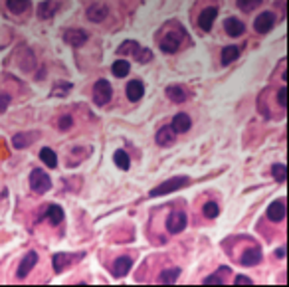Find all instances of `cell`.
Here are the masks:
<instances>
[{
	"label": "cell",
	"instance_id": "cell-1",
	"mask_svg": "<svg viewBox=\"0 0 289 287\" xmlns=\"http://www.w3.org/2000/svg\"><path fill=\"white\" fill-rule=\"evenodd\" d=\"M190 179L188 177H173L169 180H165L163 184H159L157 188L151 190V196H163V194H171V192H179L181 188L188 186Z\"/></svg>",
	"mask_w": 289,
	"mask_h": 287
},
{
	"label": "cell",
	"instance_id": "cell-2",
	"mask_svg": "<svg viewBox=\"0 0 289 287\" xmlns=\"http://www.w3.org/2000/svg\"><path fill=\"white\" fill-rule=\"evenodd\" d=\"M50 186H52V180H50V177H48L44 171H40V169L32 171V175H30V188H32L34 192L44 194V192L50 190Z\"/></svg>",
	"mask_w": 289,
	"mask_h": 287
},
{
	"label": "cell",
	"instance_id": "cell-3",
	"mask_svg": "<svg viewBox=\"0 0 289 287\" xmlns=\"http://www.w3.org/2000/svg\"><path fill=\"white\" fill-rule=\"evenodd\" d=\"M111 95H113L111 83H109L107 79H99V81L95 83V87H93V101H95L97 105H107L109 99H111Z\"/></svg>",
	"mask_w": 289,
	"mask_h": 287
},
{
	"label": "cell",
	"instance_id": "cell-4",
	"mask_svg": "<svg viewBox=\"0 0 289 287\" xmlns=\"http://www.w3.org/2000/svg\"><path fill=\"white\" fill-rule=\"evenodd\" d=\"M186 228V214L182 210H173L167 218V230L171 234H181Z\"/></svg>",
	"mask_w": 289,
	"mask_h": 287
},
{
	"label": "cell",
	"instance_id": "cell-5",
	"mask_svg": "<svg viewBox=\"0 0 289 287\" xmlns=\"http://www.w3.org/2000/svg\"><path fill=\"white\" fill-rule=\"evenodd\" d=\"M64 42L73 46V48H79L87 42V32L85 30H77V28H70L64 32Z\"/></svg>",
	"mask_w": 289,
	"mask_h": 287
},
{
	"label": "cell",
	"instance_id": "cell-6",
	"mask_svg": "<svg viewBox=\"0 0 289 287\" xmlns=\"http://www.w3.org/2000/svg\"><path fill=\"white\" fill-rule=\"evenodd\" d=\"M273 24H275V14H273V12H261V14L255 18L253 28H255V32L265 34V32H269V30L273 28Z\"/></svg>",
	"mask_w": 289,
	"mask_h": 287
},
{
	"label": "cell",
	"instance_id": "cell-7",
	"mask_svg": "<svg viewBox=\"0 0 289 287\" xmlns=\"http://www.w3.org/2000/svg\"><path fill=\"white\" fill-rule=\"evenodd\" d=\"M181 42H182V32H169V34L163 38L161 48H163V52H167V54H175V52L179 50Z\"/></svg>",
	"mask_w": 289,
	"mask_h": 287
},
{
	"label": "cell",
	"instance_id": "cell-8",
	"mask_svg": "<svg viewBox=\"0 0 289 287\" xmlns=\"http://www.w3.org/2000/svg\"><path fill=\"white\" fill-rule=\"evenodd\" d=\"M259 261H261V250H259V248H248V250H244V253L240 255V263H242V265H248V267L257 265Z\"/></svg>",
	"mask_w": 289,
	"mask_h": 287
},
{
	"label": "cell",
	"instance_id": "cell-9",
	"mask_svg": "<svg viewBox=\"0 0 289 287\" xmlns=\"http://www.w3.org/2000/svg\"><path fill=\"white\" fill-rule=\"evenodd\" d=\"M216 16H218V10H216L214 6H212V8L202 10V14H200V18H198V26H200L204 32H210V30H212V26H214Z\"/></svg>",
	"mask_w": 289,
	"mask_h": 287
},
{
	"label": "cell",
	"instance_id": "cell-10",
	"mask_svg": "<svg viewBox=\"0 0 289 287\" xmlns=\"http://www.w3.org/2000/svg\"><path fill=\"white\" fill-rule=\"evenodd\" d=\"M36 263H38V253H36V251L26 253V255L22 257L20 265H18V277H26V275L32 271V267H34Z\"/></svg>",
	"mask_w": 289,
	"mask_h": 287
},
{
	"label": "cell",
	"instance_id": "cell-11",
	"mask_svg": "<svg viewBox=\"0 0 289 287\" xmlns=\"http://www.w3.org/2000/svg\"><path fill=\"white\" fill-rule=\"evenodd\" d=\"M224 30H226L228 36L238 38V36H242V34L246 32V26H244V22L238 20V18H228V20L224 22Z\"/></svg>",
	"mask_w": 289,
	"mask_h": 287
},
{
	"label": "cell",
	"instance_id": "cell-12",
	"mask_svg": "<svg viewBox=\"0 0 289 287\" xmlns=\"http://www.w3.org/2000/svg\"><path fill=\"white\" fill-rule=\"evenodd\" d=\"M131 265H133L131 255H119V257L115 259V263H113V273H115L117 277H123V275L129 273Z\"/></svg>",
	"mask_w": 289,
	"mask_h": 287
},
{
	"label": "cell",
	"instance_id": "cell-13",
	"mask_svg": "<svg viewBox=\"0 0 289 287\" xmlns=\"http://www.w3.org/2000/svg\"><path fill=\"white\" fill-rule=\"evenodd\" d=\"M143 93H144V85H143L141 79H131L127 83V97H129V101H139L143 97Z\"/></svg>",
	"mask_w": 289,
	"mask_h": 287
},
{
	"label": "cell",
	"instance_id": "cell-14",
	"mask_svg": "<svg viewBox=\"0 0 289 287\" xmlns=\"http://www.w3.org/2000/svg\"><path fill=\"white\" fill-rule=\"evenodd\" d=\"M267 218L271 222H281L285 218V204L281 200H275L267 206Z\"/></svg>",
	"mask_w": 289,
	"mask_h": 287
},
{
	"label": "cell",
	"instance_id": "cell-15",
	"mask_svg": "<svg viewBox=\"0 0 289 287\" xmlns=\"http://www.w3.org/2000/svg\"><path fill=\"white\" fill-rule=\"evenodd\" d=\"M107 14H109V10H107L105 4H91V6L87 8V18H89L91 22H101V20L107 18Z\"/></svg>",
	"mask_w": 289,
	"mask_h": 287
},
{
	"label": "cell",
	"instance_id": "cell-16",
	"mask_svg": "<svg viewBox=\"0 0 289 287\" xmlns=\"http://www.w3.org/2000/svg\"><path fill=\"white\" fill-rule=\"evenodd\" d=\"M190 125H192V121H190V117L186 115V113H179V115H175V119H173V131L175 133H186L188 129H190Z\"/></svg>",
	"mask_w": 289,
	"mask_h": 287
},
{
	"label": "cell",
	"instance_id": "cell-17",
	"mask_svg": "<svg viewBox=\"0 0 289 287\" xmlns=\"http://www.w3.org/2000/svg\"><path fill=\"white\" fill-rule=\"evenodd\" d=\"M175 131H173V127H169V125H165L163 129H159V133H157V143L161 147H169V145H173V141H175Z\"/></svg>",
	"mask_w": 289,
	"mask_h": 287
},
{
	"label": "cell",
	"instance_id": "cell-18",
	"mask_svg": "<svg viewBox=\"0 0 289 287\" xmlns=\"http://www.w3.org/2000/svg\"><path fill=\"white\" fill-rule=\"evenodd\" d=\"M56 10H58V2H54V0H44V2H40V6H38V16L42 20H48L56 14Z\"/></svg>",
	"mask_w": 289,
	"mask_h": 287
},
{
	"label": "cell",
	"instance_id": "cell-19",
	"mask_svg": "<svg viewBox=\"0 0 289 287\" xmlns=\"http://www.w3.org/2000/svg\"><path fill=\"white\" fill-rule=\"evenodd\" d=\"M46 218L50 220V224H60L62 220H64V210L58 206V204H50V206H46Z\"/></svg>",
	"mask_w": 289,
	"mask_h": 287
},
{
	"label": "cell",
	"instance_id": "cell-20",
	"mask_svg": "<svg viewBox=\"0 0 289 287\" xmlns=\"http://www.w3.org/2000/svg\"><path fill=\"white\" fill-rule=\"evenodd\" d=\"M238 58H240V48H238V46H228V48L222 50V64H224V66L236 62Z\"/></svg>",
	"mask_w": 289,
	"mask_h": 287
},
{
	"label": "cell",
	"instance_id": "cell-21",
	"mask_svg": "<svg viewBox=\"0 0 289 287\" xmlns=\"http://www.w3.org/2000/svg\"><path fill=\"white\" fill-rule=\"evenodd\" d=\"M167 97H171V101H175V103H182V101H186V91L179 85H171L167 89Z\"/></svg>",
	"mask_w": 289,
	"mask_h": 287
},
{
	"label": "cell",
	"instance_id": "cell-22",
	"mask_svg": "<svg viewBox=\"0 0 289 287\" xmlns=\"http://www.w3.org/2000/svg\"><path fill=\"white\" fill-rule=\"evenodd\" d=\"M40 159H42L44 165L50 167V169H56V167H58V157H56V153H54L52 149H48V147H44V149L40 151Z\"/></svg>",
	"mask_w": 289,
	"mask_h": 287
},
{
	"label": "cell",
	"instance_id": "cell-23",
	"mask_svg": "<svg viewBox=\"0 0 289 287\" xmlns=\"http://www.w3.org/2000/svg\"><path fill=\"white\" fill-rule=\"evenodd\" d=\"M6 4H8V10H10V12H14V14H22V12L28 10L30 0H8Z\"/></svg>",
	"mask_w": 289,
	"mask_h": 287
},
{
	"label": "cell",
	"instance_id": "cell-24",
	"mask_svg": "<svg viewBox=\"0 0 289 287\" xmlns=\"http://www.w3.org/2000/svg\"><path fill=\"white\" fill-rule=\"evenodd\" d=\"M129 70H131V64L125 62V60H117V62L113 64V68H111V72H113L115 77H125V75L129 73Z\"/></svg>",
	"mask_w": 289,
	"mask_h": 287
},
{
	"label": "cell",
	"instance_id": "cell-25",
	"mask_svg": "<svg viewBox=\"0 0 289 287\" xmlns=\"http://www.w3.org/2000/svg\"><path fill=\"white\" fill-rule=\"evenodd\" d=\"M113 161H115V165H117L121 171H127V169L131 167L129 155H127L125 151H115V155H113Z\"/></svg>",
	"mask_w": 289,
	"mask_h": 287
},
{
	"label": "cell",
	"instance_id": "cell-26",
	"mask_svg": "<svg viewBox=\"0 0 289 287\" xmlns=\"http://www.w3.org/2000/svg\"><path fill=\"white\" fill-rule=\"evenodd\" d=\"M179 275H181V269L179 267H171V269H167V271H163L159 275V281L161 283H175L179 279Z\"/></svg>",
	"mask_w": 289,
	"mask_h": 287
},
{
	"label": "cell",
	"instance_id": "cell-27",
	"mask_svg": "<svg viewBox=\"0 0 289 287\" xmlns=\"http://www.w3.org/2000/svg\"><path fill=\"white\" fill-rule=\"evenodd\" d=\"M70 89H72V83H68V81H56V85L52 87V95L54 97H64V95H68Z\"/></svg>",
	"mask_w": 289,
	"mask_h": 287
},
{
	"label": "cell",
	"instance_id": "cell-28",
	"mask_svg": "<svg viewBox=\"0 0 289 287\" xmlns=\"http://www.w3.org/2000/svg\"><path fill=\"white\" fill-rule=\"evenodd\" d=\"M228 273H230L228 267H220L214 275H208V277L204 279V283H218V285H222V283H224V275H228Z\"/></svg>",
	"mask_w": 289,
	"mask_h": 287
},
{
	"label": "cell",
	"instance_id": "cell-29",
	"mask_svg": "<svg viewBox=\"0 0 289 287\" xmlns=\"http://www.w3.org/2000/svg\"><path fill=\"white\" fill-rule=\"evenodd\" d=\"M32 137H34V135H24V133H20V135H16V137L12 139V145H14L16 149H24V147L30 145Z\"/></svg>",
	"mask_w": 289,
	"mask_h": 287
},
{
	"label": "cell",
	"instance_id": "cell-30",
	"mask_svg": "<svg viewBox=\"0 0 289 287\" xmlns=\"http://www.w3.org/2000/svg\"><path fill=\"white\" fill-rule=\"evenodd\" d=\"M261 4V0H238V8L242 12H252L253 8H257Z\"/></svg>",
	"mask_w": 289,
	"mask_h": 287
},
{
	"label": "cell",
	"instance_id": "cell-31",
	"mask_svg": "<svg viewBox=\"0 0 289 287\" xmlns=\"http://www.w3.org/2000/svg\"><path fill=\"white\" fill-rule=\"evenodd\" d=\"M271 175H273V179H275L277 182H285V177H287V173H285V165H281V163L273 165V167H271Z\"/></svg>",
	"mask_w": 289,
	"mask_h": 287
},
{
	"label": "cell",
	"instance_id": "cell-32",
	"mask_svg": "<svg viewBox=\"0 0 289 287\" xmlns=\"http://www.w3.org/2000/svg\"><path fill=\"white\" fill-rule=\"evenodd\" d=\"M70 261H72V259H70L68 253H56V255H54V269H56V271H62L64 265H68Z\"/></svg>",
	"mask_w": 289,
	"mask_h": 287
},
{
	"label": "cell",
	"instance_id": "cell-33",
	"mask_svg": "<svg viewBox=\"0 0 289 287\" xmlns=\"http://www.w3.org/2000/svg\"><path fill=\"white\" fill-rule=\"evenodd\" d=\"M139 50V44L137 42H123L121 46H119V54H123V56H127V54H135Z\"/></svg>",
	"mask_w": 289,
	"mask_h": 287
},
{
	"label": "cell",
	"instance_id": "cell-34",
	"mask_svg": "<svg viewBox=\"0 0 289 287\" xmlns=\"http://www.w3.org/2000/svg\"><path fill=\"white\" fill-rule=\"evenodd\" d=\"M135 58H137L141 64H147V62L153 60V52H151V50H144V48H139V50L135 52Z\"/></svg>",
	"mask_w": 289,
	"mask_h": 287
},
{
	"label": "cell",
	"instance_id": "cell-35",
	"mask_svg": "<svg viewBox=\"0 0 289 287\" xmlns=\"http://www.w3.org/2000/svg\"><path fill=\"white\" fill-rule=\"evenodd\" d=\"M218 214H220V208H218L216 202H206L204 204V216L206 218H216Z\"/></svg>",
	"mask_w": 289,
	"mask_h": 287
},
{
	"label": "cell",
	"instance_id": "cell-36",
	"mask_svg": "<svg viewBox=\"0 0 289 287\" xmlns=\"http://www.w3.org/2000/svg\"><path fill=\"white\" fill-rule=\"evenodd\" d=\"M72 125H73V119H72L70 115H62V117H60V129H62V131L72 129Z\"/></svg>",
	"mask_w": 289,
	"mask_h": 287
},
{
	"label": "cell",
	"instance_id": "cell-37",
	"mask_svg": "<svg viewBox=\"0 0 289 287\" xmlns=\"http://www.w3.org/2000/svg\"><path fill=\"white\" fill-rule=\"evenodd\" d=\"M277 103H279L281 107L287 105V89H285V87H281V89L277 91Z\"/></svg>",
	"mask_w": 289,
	"mask_h": 287
},
{
	"label": "cell",
	"instance_id": "cell-38",
	"mask_svg": "<svg viewBox=\"0 0 289 287\" xmlns=\"http://www.w3.org/2000/svg\"><path fill=\"white\" fill-rule=\"evenodd\" d=\"M8 103H10V95H6V93L0 95V111H4L8 107Z\"/></svg>",
	"mask_w": 289,
	"mask_h": 287
},
{
	"label": "cell",
	"instance_id": "cell-39",
	"mask_svg": "<svg viewBox=\"0 0 289 287\" xmlns=\"http://www.w3.org/2000/svg\"><path fill=\"white\" fill-rule=\"evenodd\" d=\"M234 281H236L238 285H242V283H248V285H250V283H252V279H250V277H246V275H238Z\"/></svg>",
	"mask_w": 289,
	"mask_h": 287
},
{
	"label": "cell",
	"instance_id": "cell-40",
	"mask_svg": "<svg viewBox=\"0 0 289 287\" xmlns=\"http://www.w3.org/2000/svg\"><path fill=\"white\" fill-rule=\"evenodd\" d=\"M275 255H277L279 259H283V257H285V250H283V248H279V250L275 251Z\"/></svg>",
	"mask_w": 289,
	"mask_h": 287
}]
</instances>
